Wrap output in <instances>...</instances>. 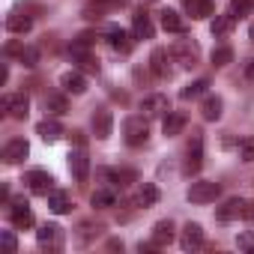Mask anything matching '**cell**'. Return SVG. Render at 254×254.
Masks as SVG:
<instances>
[{
	"mask_svg": "<svg viewBox=\"0 0 254 254\" xmlns=\"http://www.w3.org/2000/svg\"><path fill=\"white\" fill-rule=\"evenodd\" d=\"M48 206H51V212L63 215V212H69V209H72V200H69V194H66V191H51V194H48Z\"/></svg>",
	"mask_w": 254,
	"mask_h": 254,
	"instance_id": "cell-26",
	"label": "cell"
},
{
	"mask_svg": "<svg viewBox=\"0 0 254 254\" xmlns=\"http://www.w3.org/2000/svg\"><path fill=\"white\" fill-rule=\"evenodd\" d=\"M33 27V18L30 15H24V12H9L6 15V30L9 33H27Z\"/></svg>",
	"mask_w": 254,
	"mask_h": 254,
	"instance_id": "cell-19",
	"label": "cell"
},
{
	"mask_svg": "<svg viewBox=\"0 0 254 254\" xmlns=\"http://www.w3.org/2000/svg\"><path fill=\"white\" fill-rule=\"evenodd\" d=\"M105 177H108V180H114V183H120V186L135 183V180H138V177H135V171H105Z\"/></svg>",
	"mask_w": 254,
	"mask_h": 254,
	"instance_id": "cell-34",
	"label": "cell"
},
{
	"mask_svg": "<svg viewBox=\"0 0 254 254\" xmlns=\"http://www.w3.org/2000/svg\"><path fill=\"white\" fill-rule=\"evenodd\" d=\"M171 57H174V63H180V66H194L197 63V57H200V51H197V45L191 42V39H177L174 45H171Z\"/></svg>",
	"mask_w": 254,
	"mask_h": 254,
	"instance_id": "cell-2",
	"label": "cell"
},
{
	"mask_svg": "<svg viewBox=\"0 0 254 254\" xmlns=\"http://www.w3.org/2000/svg\"><path fill=\"white\" fill-rule=\"evenodd\" d=\"M69 171H72L75 183H87V177H90V159H87L84 150L69 153Z\"/></svg>",
	"mask_w": 254,
	"mask_h": 254,
	"instance_id": "cell-12",
	"label": "cell"
},
{
	"mask_svg": "<svg viewBox=\"0 0 254 254\" xmlns=\"http://www.w3.org/2000/svg\"><path fill=\"white\" fill-rule=\"evenodd\" d=\"M3 111L12 117V120H24L27 117V108H30V99L24 96V93H18V96H3Z\"/></svg>",
	"mask_w": 254,
	"mask_h": 254,
	"instance_id": "cell-10",
	"label": "cell"
},
{
	"mask_svg": "<svg viewBox=\"0 0 254 254\" xmlns=\"http://www.w3.org/2000/svg\"><path fill=\"white\" fill-rule=\"evenodd\" d=\"M45 108H48V114L60 117V114H66V111H69V102H66V96L51 93V96H45Z\"/></svg>",
	"mask_w": 254,
	"mask_h": 254,
	"instance_id": "cell-29",
	"label": "cell"
},
{
	"mask_svg": "<svg viewBox=\"0 0 254 254\" xmlns=\"http://www.w3.org/2000/svg\"><path fill=\"white\" fill-rule=\"evenodd\" d=\"M251 42H254V24H251Z\"/></svg>",
	"mask_w": 254,
	"mask_h": 254,
	"instance_id": "cell-41",
	"label": "cell"
},
{
	"mask_svg": "<svg viewBox=\"0 0 254 254\" xmlns=\"http://www.w3.org/2000/svg\"><path fill=\"white\" fill-rule=\"evenodd\" d=\"M180 245H183V251H194V248H200V245H203V227H200L197 221H189V224L183 227Z\"/></svg>",
	"mask_w": 254,
	"mask_h": 254,
	"instance_id": "cell-13",
	"label": "cell"
},
{
	"mask_svg": "<svg viewBox=\"0 0 254 254\" xmlns=\"http://www.w3.org/2000/svg\"><path fill=\"white\" fill-rule=\"evenodd\" d=\"M171 242H174V224L171 221H159L153 227V245L156 248H168Z\"/></svg>",
	"mask_w": 254,
	"mask_h": 254,
	"instance_id": "cell-18",
	"label": "cell"
},
{
	"mask_svg": "<svg viewBox=\"0 0 254 254\" xmlns=\"http://www.w3.org/2000/svg\"><path fill=\"white\" fill-rule=\"evenodd\" d=\"M200 165H203V138L194 132V138H191V144H189V150H186L183 174H186V177H191V174H197V171H200Z\"/></svg>",
	"mask_w": 254,
	"mask_h": 254,
	"instance_id": "cell-4",
	"label": "cell"
},
{
	"mask_svg": "<svg viewBox=\"0 0 254 254\" xmlns=\"http://www.w3.org/2000/svg\"><path fill=\"white\" fill-rule=\"evenodd\" d=\"M36 239H39L42 245H45V242L51 245V242H57V239H60V227H57V224H42V227L36 230Z\"/></svg>",
	"mask_w": 254,
	"mask_h": 254,
	"instance_id": "cell-31",
	"label": "cell"
},
{
	"mask_svg": "<svg viewBox=\"0 0 254 254\" xmlns=\"http://www.w3.org/2000/svg\"><path fill=\"white\" fill-rule=\"evenodd\" d=\"M111 129H114V114L108 108H96V114H93V135L99 141H105V138H111Z\"/></svg>",
	"mask_w": 254,
	"mask_h": 254,
	"instance_id": "cell-9",
	"label": "cell"
},
{
	"mask_svg": "<svg viewBox=\"0 0 254 254\" xmlns=\"http://www.w3.org/2000/svg\"><path fill=\"white\" fill-rule=\"evenodd\" d=\"M135 39H153L156 36V27H153V18L147 15V12H138L135 15Z\"/></svg>",
	"mask_w": 254,
	"mask_h": 254,
	"instance_id": "cell-21",
	"label": "cell"
},
{
	"mask_svg": "<svg viewBox=\"0 0 254 254\" xmlns=\"http://www.w3.org/2000/svg\"><path fill=\"white\" fill-rule=\"evenodd\" d=\"M239 159L242 162H254V135H248V138L239 141Z\"/></svg>",
	"mask_w": 254,
	"mask_h": 254,
	"instance_id": "cell-33",
	"label": "cell"
},
{
	"mask_svg": "<svg viewBox=\"0 0 254 254\" xmlns=\"http://www.w3.org/2000/svg\"><path fill=\"white\" fill-rule=\"evenodd\" d=\"M230 60H233V51H230L227 45H221V48L212 51V63H215V66H227Z\"/></svg>",
	"mask_w": 254,
	"mask_h": 254,
	"instance_id": "cell-35",
	"label": "cell"
},
{
	"mask_svg": "<svg viewBox=\"0 0 254 254\" xmlns=\"http://www.w3.org/2000/svg\"><path fill=\"white\" fill-rule=\"evenodd\" d=\"M123 138L129 147H144L150 141V123L144 117H129L123 123Z\"/></svg>",
	"mask_w": 254,
	"mask_h": 254,
	"instance_id": "cell-1",
	"label": "cell"
},
{
	"mask_svg": "<svg viewBox=\"0 0 254 254\" xmlns=\"http://www.w3.org/2000/svg\"><path fill=\"white\" fill-rule=\"evenodd\" d=\"M242 215H251V209H248V203L242 200V197H230L224 206H218V212H215V218L218 221H233V218H242Z\"/></svg>",
	"mask_w": 254,
	"mask_h": 254,
	"instance_id": "cell-8",
	"label": "cell"
},
{
	"mask_svg": "<svg viewBox=\"0 0 254 254\" xmlns=\"http://www.w3.org/2000/svg\"><path fill=\"white\" fill-rule=\"evenodd\" d=\"M9 221H12V224H15L18 230L30 227V224H33V212H30V206H27L24 200L12 203V206H9Z\"/></svg>",
	"mask_w": 254,
	"mask_h": 254,
	"instance_id": "cell-15",
	"label": "cell"
},
{
	"mask_svg": "<svg viewBox=\"0 0 254 254\" xmlns=\"http://www.w3.org/2000/svg\"><path fill=\"white\" fill-rule=\"evenodd\" d=\"M233 24H236L233 12H227V15H215V21H212V36H224V33H230Z\"/></svg>",
	"mask_w": 254,
	"mask_h": 254,
	"instance_id": "cell-28",
	"label": "cell"
},
{
	"mask_svg": "<svg viewBox=\"0 0 254 254\" xmlns=\"http://www.w3.org/2000/svg\"><path fill=\"white\" fill-rule=\"evenodd\" d=\"M221 108H224V102H221L218 96H206L203 105H200V117H203L206 123H215V120L221 117Z\"/></svg>",
	"mask_w": 254,
	"mask_h": 254,
	"instance_id": "cell-23",
	"label": "cell"
},
{
	"mask_svg": "<svg viewBox=\"0 0 254 254\" xmlns=\"http://www.w3.org/2000/svg\"><path fill=\"white\" fill-rule=\"evenodd\" d=\"M144 3H156V0H144Z\"/></svg>",
	"mask_w": 254,
	"mask_h": 254,
	"instance_id": "cell-42",
	"label": "cell"
},
{
	"mask_svg": "<svg viewBox=\"0 0 254 254\" xmlns=\"http://www.w3.org/2000/svg\"><path fill=\"white\" fill-rule=\"evenodd\" d=\"M236 245H239L242 251H251V254H254V233H239V236H236Z\"/></svg>",
	"mask_w": 254,
	"mask_h": 254,
	"instance_id": "cell-37",
	"label": "cell"
},
{
	"mask_svg": "<svg viewBox=\"0 0 254 254\" xmlns=\"http://www.w3.org/2000/svg\"><path fill=\"white\" fill-rule=\"evenodd\" d=\"M186 9H189L191 18H209V15L215 12L212 0H186Z\"/></svg>",
	"mask_w": 254,
	"mask_h": 254,
	"instance_id": "cell-25",
	"label": "cell"
},
{
	"mask_svg": "<svg viewBox=\"0 0 254 254\" xmlns=\"http://www.w3.org/2000/svg\"><path fill=\"white\" fill-rule=\"evenodd\" d=\"M27 153H30V144H27L24 138H12V141L3 147V162H6V165H18V162L27 159Z\"/></svg>",
	"mask_w": 254,
	"mask_h": 254,
	"instance_id": "cell-11",
	"label": "cell"
},
{
	"mask_svg": "<svg viewBox=\"0 0 254 254\" xmlns=\"http://www.w3.org/2000/svg\"><path fill=\"white\" fill-rule=\"evenodd\" d=\"M218 194H221V186L212 183V180L191 183V189H189V200H191V203H212Z\"/></svg>",
	"mask_w": 254,
	"mask_h": 254,
	"instance_id": "cell-3",
	"label": "cell"
},
{
	"mask_svg": "<svg viewBox=\"0 0 254 254\" xmlns=\"http://www.w3.org/2000/svg\"><path fill=\"white\" fill-rule=\"evenodd\" d=\"M159 15H162V27H165L168 33H186V21H183L180 12H174V9H162Z\"/></svg>",
	"mask_w": 254,
	"mask_h": 254,
	"instance_id": "cell-20",
	"label": "cell"
},
{
	"mask_svg": "<svg viewBox=\"0 0 254 254\" xmlns=\"http://www.w3.org/2000/svg\"><path fill=\"white\" fill-rule=\"evenodd\" d=\"M230 12H233V18H245V15H251V0H233Z\"/></svg>",
	"mask_w": 254,
	"mask_h": 254,
	"instance_id": "cell-36",
	"label": "cell"
},
{
	"mask_svg": "<svg viewBox=\"0 0 254 254\" xmlns=\"http://www.w3.org/2000/svg\"><path fill=\"white\" fill-rule=\"evenodd\" d=\"M141 111H144L147 117H165V114L171 111V102H168V96H162V93H150V96L141 99Z\"/></svg>",
	"mask_w": 254,
	"mask_h": 254,
	"instance_id": "cell-7",
	"label": "cell"
},
{
	"mask_svg": "<svg viewBox=\"0 0 254 254\" xmlns=\"http://www.w3.org/2000/svg\"><path fill=\"white\" fill-rule=\"evenodd\" d=\"M3 245H6V251H15L18 248V239H15L12 230H3Z\"/></svg>",
	"mask_w": 254,
	"mask_h": 254,
	"instance_id": "cell-38",
	"label": "cell"
},
{
	"mask_svg": "<svg viewBox=\"0 0 254 254\" xmlns=\"http://www.w3.org/2000/svg\"><path fill=\"white\" fill-rule=\"evenodd\" d=\"M108 42H111V48L120 51V54H129V51H132V36L126 33L123 27H111V30H108Z\"/></svg>",
	"mask_w": 254,
	"mask_h": 254,
	"instance_id": "cell-16",
	"label": "cell"
},
{
	"mask_svg": "<svg viewBox=\"0 0 254 254\" xmlns=\"http://www.w3.org/2000/svg\"><path fill=\"white\" fill-rule=\"evenodd\" d=\"M245 75H248V81H254V57L245 63Z\"/></svg>",
	"mask_w": 254,
	"mask_h": 254,
	"instance_id": "cell-39",
	"label": "cell"
},
{
	"mask_svg": "<svg viewBox=\"0 0 254 254\" xmlns=\"http://www.w3.org/2000/svg\"><path fill=\"white\" fill-rule=\"evenodd\" d=\"M72 141H75L78 147H84V132H72Z\"/></svg>",
	"mask_w": 254,
	"mask_h": 254,
	"instance_id": "cell-40",
	"label": "cell"
},
{
	"mask_svg": "<svg viewBox=\"0 0 254 254\" xmlns=\"http://www.w3.org/2000/svg\"><path fill=\"white\" fill-rule=\"evenodd\" d=\"M18 60H21L27 69H33V66L39 63V48H33V45H24V48L18 51Z\"/></svg>",
	"mask_w": 254,
	"mask_h": 254,
	"instance_id": "cell-32",
	"label": "cell"
},
{
	"mask_svg": "<svg viewBox=\"0 0 254 254\" xmlns=\"http://www.w3.org/2000/svg\"><path fill=\"white\" fill-rule=\"evenodd\" d=\"M206 90H209V81H206V78H200V81L189 84L180 96H183V99H197V96H206Z\"/></svg>",
	"mask_w": 254,
	"mask_h": 254,
	"instance_id": "cell-30",
	"label": "cell"
},
{
	"mask_svg": "<svg viewBox=\"0 0 254 254\" xmlns=\"http://www.w3.org/2000/svg\"><path fill=\"white\" fill-rule=\"evenodd\" d=\"M36 132H39V138L42 141H48V144H54L60 135H63V126L57 123V120H42L39 126H36Z\"/></svg>",
	"mask_w": 254,
	"mask_h": 254,
	"instance_id": "cell-24",
	"label": "cell"
},
{
	"mask_svg": "<svg viewBox=\"0 0 254 254\" xmlns=\"http://www.w3.org/2000/svg\"><path fill=\"white\" fill-rule=\"evenodd\" d=\"M90 203H93V206H99V209L114 206V203H117V191H114V189H96V191H93V197H90Z\"/></svg>",
	"mask_w": 254,
	"mask_h": 254,
	"instance_id": "cell-27",
	"label": "cell"
},
{
	"mask_svg": "<svg viewBox=\"0 0 254 254\" xmlns=\"http://www.w3.org/2000/svg\"><path fill=\"white\" fill-rule=\"evenodd\" d=\"M60 84H63L66 93H75V96H81V93L87 90V78H84L81 72H66V75L60 78Z\"/></svg>",
	"mask_w": 254,
	"mask_h": 254,
	"instance_id": "cell-22",
	"label": "cell"
},
{
	"mask_svg": "<svg viewBox=\"0 0 254 254\" xmlns=\"http://www.w3.org/2000/svg\"><path fill=\"white\" fill-rule=\"evenodd\" d=\"M24 186L33 191V194H51L54 191V177L48 174V171H30L27 177H24Z\"/></svg>",
	"mask_w": 254,
	"mask_h": 254,
	"instance_id": "cell-5",
	"label": "cell"
},
{
	"mask_svg": "<svg viewBox=\"0 0 254 254\" xmlns=\"http://www.w3.org/2000/svg\"><path fill=\"white\" fill-rule=\"evenodd\" d=\"M171 51H165V48H156L153 51V57H150V69H153V75L156 78H162V81H168L171 75H174V69H171Z\"/></svg>",
	"mask_w": 254,
	"mask_h": 254,
	"instance_id": "cell-6",
	"label": "cell"
},
{
	"mask_svg": "<svg viewBox=\"0 0 254 254\" xmlns=\"http://www.w3.org/2000/svg\"><path fill=\"white\" fill-rule=\"evenodd\" d=\"M132 203H135L138 209H150V206H156V203H159V189H156L153 183H144V186L135 191Z\"/></svg>",
	"mask_w": 254,
	"mask_h": 254,
	"instance_id": "cell-14",
	"label": "cell"
},
{
	"mask_svg": "<svg viewBox=\"0 0 254 254\" xmlns=\"http://www.w3.org/2000/svg\"><path fill=\"white\" fill-rule=\"evenodd\" d=\"M162 129H165L168 138H177V135L186 129V117H183L180 111H168V114H165V123H162Z\"/></svg>",
	"mask_w": 254,
	"mask_h": 254,
	"instance_id": "cell-17",
	"label": "cell"
}]
</instances>
